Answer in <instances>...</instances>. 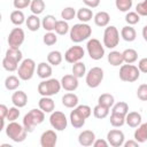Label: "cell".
Here are the masks:
<instances>
[{
  "mask_svg": "<svg viewBox=\"0 0 147 147\" xmlns=\"http://www.w3.org/2000/svg\"><path fill=\"white\" fill-rule=\"evenodd\" d=\"M49 123L52 125L53 129H55L56 131H63L67 129L68 125V119L65 117V115L62 111H53L51 113L49 116Z\"/></svg>",
  "mask_w": 147,
  "mask_h": 147,
  "instance_id": "11",
  "label": "cell"
},
{
  "mask_svg": "<svg viewBox=\"0 0 147 147\" xmlns=\"http://www.w3.org/2000/svg\"><path fill=\"white\" fill-rule=\"evenodd\" d=\"M84 55H85V51L83 49V47H80V46H71L64 53V60L68 63L74 64L76 62H79L84 57Z\"/></svg>",
  "mask_w": 147,
  "mask_h": 147,
  "instance_id": "12",
  "label": "cell"
},
{
  "mask_svg": "<svg viewBox=\"0 0 147 147\" xmlns=\"http://www.w3.org/2000/svg\"><path fill=\"white\" fill-rule=\"evenodd\" d=\"M52 65L46 62H40L37 67V76L41 79H47L52 76Z\"/></svg>",
  "mask_w": 147,
  "mask_h": 147,
  "instance_id": "19",
  "label": "cell"
},
{
  "mask_svg": "<svg viewBox=\"0 0 147 147\" xmlns=\"http://www.w3.org/2000/svg\"><path fill=\"white\" fill-rule=\"evenodd\" d=\"M71 71H72L74 76H76L77 78H82L83 76L86 75V67L82 61H79V62H76L72 64Z\"/></svg>",
  "mask_w": 147,
  "mask_h": 147,
  "instance_id": "35",
  "label": "cell"
},
{
  "mask_svg": "<svg viewBox=\"0 0 147 147\" xmlns=\"http://www.w3.org/2000/svg\"><path fill=\"white\" fill-rule=\"evenodd\" d=\"M136 11L140 16H147V0H144L142 2H139L136 6Z\"/></svg>",
  "mask_w": 147,
  "mask_h": 147,
  "instance_id": "50",
  "label": "cell"
},
{
  "mask_svg": "<svg viewBox=\"0 0 147 147\" xmlns=\"http://www.w3.org/2000/svg\"><path fill=\"white\" fill-rule=\"evenodd\" d=\"M138 68L141 72L147 74V57H144L138 62Z\"/></svg>",
  "mask_w": 147,
  "mask_h": 147,
  "instance_id": "52",
  "label": "cell"
},
{
  "mask_svg": "<svg viewBox=\"0 0 147 147\" xmlns=\"http://www.w3.org/2000/svg\"><path fill=\"white\" fill-rule=\"evenodd\" d=\"M94 17L93 11L88 8V7H83L80 9H78L77 11V18L82 22V23H87L88 21H91Z\"/></svg>",
  "mask_w": 147,
  "mask_h": 147,
  "instance_id": "28",
  "label": "cell"
},
{
  "mask_svg": "<svg viewBox=\"0 0 147 147\" xmlns=\"http://www.w3.org/2000/svg\"><path fill=\"white\" fill-rule=\"evenodd\" d=\"M32 0H14L13 5L16 9H24L26 7H30Z\"/></svg>",
  "mask_w": 147,
  "mask_h": 147,
  "instance_id": "51",
  "label": "cell"
},
{
  "mask_svg": "<svg viewBox=\"0 0 147 147\" xmlns=\"http://www.w3.org/2000/svg\"><path fill=\"white\" fill-rule=\"evenodd\" d=\"M124 147H138L139 142L134 139V140H129V141H124Z\"/></svg>",
  "mask_w": 147,
  "mask_h": 147,
  "instance_id": "56",
  "label": "cell"
},
{
  "mask_svg": "<svg viewBox=\"0 0 147 147\" xmlns=\"http://www.w3.org/2000/svg\"><path fill=\"white\" fill-rule=\"evenodd\" d=\"M85 121H86V118H84V117L78 113V110H77L76 108L70 113V123H71V125H72L74 127H76V129L83 127L84 124H85Z\"/></svg>",
  "mask_w": 147,
  "mask_h": 147,
  "instance_id": "22",
  "label": "cell"
},
{
  "mask_svg": "<svg viewBox=\"0 0 147 147\" xmlns=\"http://www.w3.org/2000/svg\"><path fill=\"white\" fill-rule=\"evenodd\" d=\"M122 54H123V59L125 63L132 64L138 60V52L133 48H126L125 51L122 52Z\"/></svg>",
  "mask_w": 147,
  "mask_h": 147,
  "instance_id": "32",
  "label": "cell"
},
{
  "mask_svg": "<svg viewBox=\"0 0 147 147\" xmlns=\"http://www.w3.org/2000/svg\"><path fill=\"white\" fill-rule=\"evenodd\" d=\"M20 114H21V113H20V110H18V107L14 106V107L9 108L6 119H7L8 122H14V121H16V119L20 117Z\"/></svg>",
  "mask_w": 147,
  "mask_h": 147,
  "instance_id": "47",
  "label": "cell"
},
{
  "mask_svg": "<svg viewBox=\"0 0 147 147\" xmlns=\"http://www.w3.org/2000/svg\"><path fill=\"white\" fill-rule=\"evenodd\" d=\"M5 56L8 57V59H10V60H14V61H16L18 63L22 62V57H23L22 52L20 51V48H11V47H9L7 49Z\"/></svg>",
  "mask_w": 147,
  "mask_h": 147,
  "instance_id": "36",
  "label": "cell"
},
{
  "mask_svg": "<svg viewBox=\"0 0 147 147\" xmlns=\"http://www.w3.org/2000/svg\"><path fill=\"white\" fill-rule=\"evenodd\" d=\"M108 145H109L108 140H105V139H95L93 142L94 147H107Z\"/></svg>",
  "mask_w": 147,
  "mask_h": 147,
  "instance_id": "53",
  "label": "cell"
},
{
  "mask_svg": "<svg viewBox=\"0 0 147 147\" xmlns=\"http://www.w3.org/2000/svg\"><path fill=\"white\" fill-rule=\"evenodd\" d=\"M93 20H94L95 25H98L100 28H105V26H108L109 21H110V16H109V14L107 11L102 10V11H98L94 15Z\"/></svg>",
  "mask_w": 147,
  "mask_h": 147,
  "instance_id": "21",
  "label": "cell"
},
{
  "mask_svg": "<svg viewBox=\"0 0 147 147\" xmlns=\"http://www.w3.org/2000/svg\"><path fill=\"white\" fill-rule=\"evenodd\" d=\"M76 15H77V13H76V10H75L72 7H65V8L62 9V11H61V17H62L64 21H70V20H72Z\"/></svg>",
  "mask_w": 147,
  "mask_h": 147,
  "instance_id": "46",
  "label": "cell"
},
{
  "mask_svg": "<svg viewBox=\"0 0 147 147\" xmlns=\"http://www.w3.org/2000/svg\"><path fill=\"white\" fill-rule=\"evenodd\" d=\"M1 147H11L10 145H6V144H3V145H1Z\"/></svg>",
  "mask_w": 147,
  "mask_h": 147,
  "instance_id": "58",
  "label": "cell"
},
{
  "mask_svg": "<svg viewBox=\"0 0 147 147\" xmlns=\"http://www.w3.org/2000/svg\"><path fill=\"white\" fill-rule=\"evenodd\" d=\"M30 10L34 15H39L45 10V2L44 0H32L30 5Z\"/></svg>",
  "mask_w": 147,
  "mask_h": 147,
  "instance_id": "39",
  "label": "cell"
},
{
  "mask_svg": "<svg viewBox=\"0 0 147 147\" xmlns=\"http://www.w3.org/2000/svg\"><path fill=\"white\" fill-rule=\"evenodd\" d=\"M119 42V32L116 26L109 25L103 32V46L107 48H115Z\"/></svg>",
  "mask_w": 147,
  "mask_h": 147,
  "instance_id": "7",
  "label": "cell"
},
{
  "mask_svg": "<svg viewBox=\"0 0 147 147\" xmlns=\"http://www.w3.org/2000/svg\"><path fill=\"white\" fill-rule=\"evenodd\" d=\"M62 60H63V56H62V54H61L60 51H52L47 55V62L51 65H55L56 67V65L61 64Z\"/></svg>",
  "mask_w": 147,
  "mask_h": 147,
  "instance_id": "33",
  "label": "cell"
},
{
  "mask_svg": "<svg viewBox=\"0 0 147 147\" xmlns=\"http://www.w3.org/2000/svg\"><path fill=\"white\" fill-rule=\"evenodd\" d=\"M76 109H77L78 113H79L84 118H86V119H87V118L91 116V114H92V109H91V107L87 106V105H80V106H77Z\"/></svg>",
  "mask_w": 147,
  "mask_h": 147,
  "instance_id": "48",
  "label": "cell"
},
{
  "mask_svg": "<svg viewBox=\"0 0 147 147\" xmlns=\"http://www.w3.org/2000/svg\"><path fill=\"white\" fill-rule=\"evenodd\" d=\"M107 140H108L110 146H113V147H121V146L124 145L125 136H124L123 131L114 129V130H110L107 133Z\"/></svg>",
  "mask_w": 147,
  "mask_h": 147,
  "instance_id": "13",
  "label": "cell"
},
{
  "mask_svg": "<svg viewBox=\"0 0 147 147\" xmlns=\"http://www.w3.org/2000/svg\"><path fill=\"white\" fill-rule=\"evenodd\" d=\"M54 31H55L56 34H59V36H64V34H67V33L69 32V24H68L67 21H64V20L57 21Z\"/></svg>",
  "mask_w": 147,
  "mask_h": 147,
  "instance_id": "41",
  "label": "cell"
},
{
  "mask_svg": "<svg viewBox=\"0 0 147 147\" xmlns=\"http://www.w3.org/2000/svg\"><path fill=\"white\" fill-rule=\"evenodd\" d=\"M18 64H20L18 62H16L14 60H10V59H8L6 56L2 59V67H3L5 70H7L9 72H13V71L17 70L18 69Z\"/></svg>",
  "mask_w": 147,
  "mask_h": 147,
  "instance_id": "42",
  "label": "cell"
},
{
  "mask_svg": "<svg viewBox=\"0 0 147 147\" xmlns=\"http://www.w3.org/2000/svg\"><path fill=\"white\" fill-rule=\"evenodd\" d=\"M42 41L46 46H53L57 42V37L55 33H53L52 31L49 32H46L44 36H42Z\"/></svg>",
  "mask_w": 147,
  "mask_h": 147,
  "instance_id": "44",
  "label": "cell"
},
{
  "mask_svg": "<svg viewBox=\"0 0 147 147\" xmlns=\"http://www.w3.org/2000/svg\"><path fill=\"white\" fill-rule=\"evenodd\" d=\"M57 142V136L54 130H47L40 136L41 147H54Z\"/></svg>",
  "mask_w": 147,
  "mask_h": 147,
  "instance_id": "14",
  "label": "cell"
},
{
  "mask_svg": "<svg viewBox=\"0 0 147 147\" xmlns=\"http://www.w3.org/2000/svg\"><path fill=\"white\" fill-rule=\"evenodd\" d=\"M109 109L108 107L106 106H102V105H96L94 108H93V115L95 118L98 119H102V118H106L108 115H109Z\"/></svg>",
  "mask_w": 147,
  "mask_h": 147,
  "instance_id": "34",
  "label": "cell"
},
{
  "mask_svg": "<svg viewBox=\"0 0 147 147\" xmlns=\"http://www.w3.org/2000/svg\"><path fill=\"white\" fill-rule=\"evenodd\" d=\"M9 18H10V22L14 25H22L26 21L25 20V16H24V13L21 9H16V10L11 11Z\"/></svg>",
  "mask_w": 147,
  "mask_h": 147,
  "instance_id": "31",
  "label": "cell"
},
{
  "mask_svg": "<svg viewBox=\"0 0 147 147\" xmlns=\"http://www.w3.org/2000/svg\"><path fill=\"white\" fill-rule=\"evenodd\" d=\"M29 132L26 131V129L24 127V125L14 122H9V124L6 127V134L7 137H9V139H11L15 142H22L25 140L26 134Z\"/></svg>",
  "mask_w": 147,
  "mask_h": 147,
  "instance_id": "4",
  "label": "cell"
},
{
  "mask_svg": "<svg viewBox=\"0 0 147 147\" xmlns=\"http://www.w3.org/2000/svg\"><path fill=\"white\" fill-rule=\"evenodd\" d=\"M111 113H116V114H122L125 115L129 113V105L124 101H119L117 103H114V106L111 107Z\"/></svg>",
  "mask_w": 147,
  "mask_h": 147,
  "instance_id": "40",
  "label": "cell"
},
{
  "mask_svg": "<svg viewBox=\"0 0 147 147\" xmlns=\"http://www.w3.org/2000/svg\"><path fill=\"white\" fill-rule=\"evenodd\" d=\"M98 103L99 105H102V106H106L108 108H111L115 103V99H114V95L109 94V93H103L99 96L98 99Z\"/></svg>",
  "mask_w": 147,
  "mask_h": 147,
  "instance_id": "37",
  "label": "cell"
},
{
  "mask_svg": "<svg viewBox=\"0 0 147 147\" xmlns=\"http://www.w3.org/2000/svg\"><path fill=\"white\" fill-rule=\"evenodd\" d=\"M137 96L141 101H147V84H141L137 90Z\"/></svg>",
  "mask_w": 147,
  "mask_h": 147,
  "instance_id": "49",
  "label": "cell"
},
{
  "mask_svg": "<svg viewBox=\"0 0 147 147\" xmlns=\"http://www.w3.org/2000/svg\"><path fill=\"white\" fill-rule=\"evenodd\" d=\"M20 85H21V78L17 76L10 75L5 79V87L8 91H15L18 88Z\"/></svg>",
  "mask_w": 147,
  "mask_h": 147,
  "instance_id": "29",
  "label": "cell"
},
{
  "mask_svg": "<svg viewBox=\"0 0 147 147\" xmlns=\"http://www.w3.org/2000/svg\"><path fill=\"white\" fill-rule=\"evenodd\" d=\"M115 5H116V8L119 10V11H129L132 7V0H115Z\"/></svg>",
  "mask_w": 147,
  "mask_h": 147,
  "instance_id": "43",
  "label": "cell"
},
{
  "mask_svg": "<svg viewBox=\"0 0 147 147\" xmlns=\"http://www.w3.org/2000/svg\"><path fill=\"white\" fill-rule=\"evenodd\" d=\"M91 34H92V28L87 23H77L70 29V39L76 44L88 39Z\"/></svg>",
  "mask_w": 147,
  "mask_h": 147,
  "instance_id": "3",
  "label": "cell"
},
{
  "mask_svg": "<svg viewBox=\"0 0 147 147\" xmlns=\"http://www.w3.org/2000/svg\"><path fill=\"white\" fill-rule=\"evenodd\" d=\"M61 85L62 88L68 91V92H74L78 87V78L76 76L71 75H64L61 79Z\"/></svg>",
  "mask_w": 147,
  "mask_h": 147,
  "instance_id": "15",
  "label": "cell"
},
{
  "mask_svg": "<svg viewBox=\"0 0 147 147\" xmlns=\"http://www.w3.org/2000/svg\"><path fill=\"white\" fill-rule=\"evenodd\" d=\"M56 22H57V20H56L53 15H46V16L42 18V21H41V25H42V28L45 29V31L49 32V31L55 30Z\"/></svg>",
  "mask_w": 147,
  "mask_h": 147,
  "instance_id": "30",
  "label": "cell"
},
{
  "mask_svg": "<svg viewBox=\"0 0 147 147\" xmlns=\"http://www.w3.org/2000/svg\"><path fill=\"white\" fill-rule=\"evenodd\" d=\"M38 106L44 113H53L55 109V102L51 96H41Z\"/></svg>",
  "mask_w": 147,
  "mask_h": 147,
  "instance_id": "18",
  "label": "cell"
},
{
  "mask_svg": "<svg viewBox=\"0 0 147 147\" xmlns=\"http://www.w3.org/2000/svg\"><path fill=\"white\" fill-rule=\"evenodd\" d=\"M142 37H144V39L147 41V25H145V26L142 28Z\"/></svg>",
  "mask_w": 147,
  "mask_h": 147,
  "instance_id": "57",
  "label": "cell"
},
{
  "mask_svg": "<svg viewBox=\"0 0 147 147\" xmlns=\"http://www.w3.org/2000/svg\"><path fill=\"white\" fill-rule=\"evenodd\" d=\"M95 139H96L95 138V133L93 131H91V130H84L78 136V142H79V145H82L84 147L92 146Z\"/></svg>",
  "mask_w": 147,
  "mask_h": 147,
  "instance_id": "16",
  "label": "cell"
},
{
  "mask_svg": "<svg viewBox=\"0 0 147 147\" xmlns=\"http://www.w3.org/2000/svg\"><path fill=\"white\" fill-rule=\"evenodd\" d=\"M121 37L125 40V41H133L136 38H137V32L134 30V28H132L131 25H126V26H123L122 30H121Z\"/></svg>",
  "mask_w": 147,
  "mask_h": 147,
  "instance_id": "26",
  "label": "cell"
},
{
  "mask_svg": "<svg viewBox=\"0 0 147 147\" xmlns=\"http://www.w3.org/2000/svg\"><path fill=\"white\" fill-rule=\"evenodd\" d=\"M9 108L6 105H0V115H1V119H6L7 114H8Z\"/></svg>",
  "mask_w": 147,
  "mask_h": 147,
  "instance_id": "55",
  "label": "cell"
},
{
  "mask_svg": "<svg viewBox=\"0 0 147 147\" xmlns=\"http://www.w3.org/2000/svg\"><path fill=\"white\" fill-rule=\"evenodd\" d=\"M125 21L129 25H134L137 23H139L140 21V15L137 11H129L125 15Z\"/></svg>",
  "mask_w": 147,
  "mask_h": 147,
  "instance_id": "45",
  "label": "cell"
},
{
  "mask_svg": "<svg viewBox=\"0 0 147 147\" xmlns=\"http://www.w3.org/2000/svg\"><path fill=\"white\" fill-rule=\"evenodd\" d=\"M86 84L88 87L91 88H95L98 87L101 82L103 80V70L100 67H93L88 70V72L86 74Z\"/></svg>",
  "mask_w": 147,
  "mask_h": 147,
  "instance_id": "9",
  "label": "cell"
},
{
  "mask_svg": "<svg viewBox=\"0 0 147 147\" xmlns=\"http://www.w3.org/2000/svg\"><path fill=\"white\" fill-rule=\"evenodd\" d=\"M141 115L138 111H130L125 116V123L130 127H138L141 124Z\"/></svg>",
  "mask_w": 147,
  "mask_h": 147,
  "instance_id": "20",
  "label": "cell"
},
{
  "mask_svg": "<svg viewBox=\"0 0 147 147\" xmlns=\"http://www.w3.org/2000/svg\"><path fill=\"white\" fill-rule=\"evenodd\" d=\"M134 139L139 144L147 141V123H141L138 126V129L134 131Z\"/></svg>",
  "mask_w": 147,
  "mask_h": 147,
  "instance_id": "24",
  "label": "cell"
},
{
  "mask_svg": "<svg viewBox=\"0 0 147 147\" xmlns=\"http://www.w3.org/2000/svg\"><path fill=\"white\" fill-rule=\"evenodd\" d=\"M34 70H36V62L32 59H24L18 65L17 74L21 80H30L34 75Z\"/></svg>",
  "mask_w": 147,
  "mask_h": 147,
  "instance_id": "6",
  "label": "cell"
},
{
  "mask_svg": "<svg viewBox=\"0 0 147 147\" xmlns=\"http://www.w3.org/2000/svg\"><path fill=\"white\" fill-rule=\"evenodd\" d=\"M108 62L113 65V67H119L123 64L124 59H123V54L118 51H111L108 54Z\"/></svg>",
  "mask_w": 147,
  "mask_h": 147,
  "instance_id": "27",
  "label": "cell"
},
{
  "mask_svg": "<svg viewBox=\"0 0 147 147\" xmlns=\"http://www.w3.org/2000/svg\"><path fill=\"white\" fill-rule=\"evenodd\" d=\"M86 48H87V53L90 55V57L92 60H101L105 55V48H103V45L101 44L100 40L95 39V38H92L87 41L86 44Z\"/></svg>",
  "mask_w": 147,
  "mask_h": 147,
  "instance_id": "8",
  "label": "cell"
},
{
  "mask_svg": "<svg viewBox=\"0 0 147 147\" xmlns=\"http://www.w3.org/2000/svg\"><path fill=\"white\" fill-rule=\"evenodd\" d=\"M62 85L61 82H59L55 78H47L44 79L38 84V93L41 96H52L60 92Z\"/></svg>",
  "mask_w": 147,
  "mask_h": 147,
  "instance_id": "2",
  "label": "cell"
},
{
  "mask_svg": "<svg viewBox=\"0 0 147 147\" xmlns=\"http://www.w3.org/2000/svg\"><path fill=\"white\" fill-rule=\"evenodd\" d=\"M45 119V113L39 109H31L28 114L23 117V125L26 129V131L30 133L34 130V127L39 124H41Z\"/></svg>",
  "mask_w": 147,
  "mask_h": 147,
  "instance_id": "1",
  "label": "cell"
},
{
  "mask_svg": "<svg viewBox=\"0 0 147 147\" xmlns=\"http://www.w3.org/2000/svg\"><path fill=\"white\" fill-rule=\"evenodd\" d=\"M83 2L88 7V8H95L100 5V0H83Z\"/></svg>",
  "mask_w": 147,
  "mask_h": 147,
  "instance_id": "54",
  "label": "cell"
},
{
  "mask_svg": "<svg viewBox=\"0 0 147 147\" xmlns=\"http://www.w3.org/2000/svg\"><path fill=\"white\" fill-rule=\"evenodd\" d=\"M11 102L18 108H23L28 103V95L24 91H16L11 95Z\"/></svg>",
  "mask_w": 147,
  "mask_h": 147,
  "instance_id": "17",
  "label": "cell"
},
{
  "mask_svg": "<svg viewBox=\"0 0 147 147\" xmlns=\"http://www.w3.org/2000/svg\"><path fill=\"white\" fill-rule=\"evenodd\" d=\"M78 96L75 93H65L62 96V105L67 108H75L78 105Z\"/></svg>",
  "mask_w": 147,
  "mask_h": 147,
  "instance_id": "23",
  "label": "cell"
},
{
  "mask_svg": "<svg viewBox=\"0 0 147 147\" xmlns=\"http://www.w3.org/2000/svg\"><path fill=\"white\" fill-rule=\"evenodd\" d=\"M110 124L114 127H119L123 126L125 124V115L122 114H116V113H111L110 115Z\"/></svg>",
  "mask_w": 147,
  "mask_h": 147,
  "instance_id": "38",
  "label": "cell"
},
{
  "mask_svg": "<svg viewBox=\"0 0 147 147\" xmlns=\"http://www.w3.org/2000/svg\"><path fill=\"white\" fill-rule=\"evenodd\" d=\"M25 33L22 28H14L8 36V46L11 48H20V46L24 42Z\"/></svg>",
  "mask_w": 147,
  "mask_h": 147,
  "instance_id": "10",
  "label": "cell"
},
{
  "mask_svg": "<svg viewBox=\"0 0 147 147\" xmlns=\"http://www.w3.org/2000/svg\"><path fill=\"white\" fill-rule=\"evenodd\" d=\"M25 24H26V28L30 31L34 32V31H38L39 30V28L41 25V22H40V18L38 17V15L32 14V15L28 16V18L25 21Z\"/></svg>",
  "mask_w": 147,
  "mask_h": 147,
  "instance_id": "25",
  "label": "cell"
},
{
  "mask_svg": "<svg viewBox=\"0 0 147 147\" xmlns=\"http://www.w3.org/2000/svg\"><path fill=\"white\" fill-rule=\"evenodd\" d=\"M140 77V70L138 67L126 63V64H122L121 69H119V79L126 83H133L136 80H138Z\"/></svg>",
  "mask_w": 147,
  "mask_h": 147,
  "instance_id": "5",
  "label": "cell"
}]
</instances>
